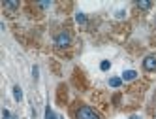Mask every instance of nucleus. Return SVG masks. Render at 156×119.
Masks as SVG:
<instances>
[{"instance_id":"7","label":"nucleus","mask_w":156,"mask_h":119,"mask_svg":"<svg viewBox=\"0 0 156 119\" xmlns=\"http://www.w3.org/2000/svg\"><path fill=\"white\" fill-rule=\"evenodd\" d=\"M75 21H77V23H79V25H83V27H85V25L88 23L87 15H85V13H81V12H77V13H75Z\"/></svg>"},{"instance_id":"12","label":"nucleus","mask_w":156,"mask_h":119,"mask_svg":"<svg viewBox=\"0 0 156 119\" xmlns=\"http://www.w3.org/2000/svg\"><path fill=\"white\" fill-rule=\"evenodd\" d=\"M32 76H34V80H38V66L32 68Z\"/></svg>"},{"instance_id":"9","label":"nucleus","mask_w":156,"mask_h":119,"mask_svg":"<svg viewBox=\"0 0 156 119\" xmlns=\"http://www.w3.org/2000/svg\"><path fill=\"white\" fill-rule=\"evenodd\" d=\"M109 85H111V87H120V85H122V78H111Z\"/></svg>"},{"instance_id":"14","label":"nucleus","mask_w":156,"mask_h":119,"mask_svg":"<svg viewBox=\"0 0 156 119\" xmlns=\"http://www.w3.org/2000/svg\"><path fill=\"white\" fill-rule=\"evenodd\" d=\"M152 25H154V28H156V15H154V19H152Z\"/></svg>"},{"instance_id":"4","label":"nucleus","mask_w":156,"mask_h":119,"mask_svg":"<svg viewBox=\"0 0 156 119\" xmlns=\"http://www.w3.org/2000/svg\"><path fill=\"white\" fill-rule=\"evenodd\" d=\"M136 8L141 13H147V12L152 9V2H149V0H139V2H136Z\"/></svg>"},{"instance_id":"6","label":"nucleus","mask_w":156,"mask_h":119,"mask_svg":"<svg viewBox=\"0 0 156 119\" xmlns=\"http://www.w3.org/2000/svg\"><path fill=\"white\" fill-rule=\"evenodd\" d=\"M137 78V72L136 70H126L124 74H122V80L124 81H132V80H136Z\"/></svg>"},{"instance_id":"1","label":"nucleus","mask_w":156,"mask_h":119,"mask_svg":"<svg viewBox=\"0 0 156 119\" xmlns=\"http://www.w3.org/2000/svg\"><path fill=\"white\" fill-rule=\"evenodd\" d=\"M72 117L73 119H102L98 110H94L88 104H81V102L72 106Z\"/></svg>"},{"instance_id":"8","label":"nucleus","mask_w":156,"mask_h":119,"mask_svg":"<svg viewBox=\"0 0 156 119\" xmlns=\"http://www.w3.org/2000/svg\"><path fill=\"white\" fill-rule=\"evenodd\" d=\"M13 96H15V102H21V100H23V91H21L19 85H15V87H13Z\"/></svg>"},{"instance_id":"10","label":"nucleus","mask_w":156,"mask_h":119,"mask_svg":"<svg viewBox=\"0 0 156 119\" xmlns=\"http://www.w3.org/2000/svg\"><path fill=\"white\" fill-rule=\"evenodd\" d=\"M100 68H102V70H109L111 68V62L109 61H102V62H100Z\"/></svg>"},{"instance_id":"13","label":"nucleus","mask_w":156,"mask_h":119,"mask_svg":"<svg viewBox=\"0 0 156 119\" xmlns=\"http://www.w3.org/2000/svg\"><path fill=\"white\" fill-rule=\"evenodd\" d=\"M152 102L156 104V91H154V95H152Z\"/></svg>"},{"instance_id":"3","label":"nucleus","mask_w":156,"mask_h":119,"mask_svg":"<svg viewBox=\"0 0 156 119\" xmlns=\"http://www.w3.org/2000/svg\"><path fill=\"white\" fill-rule=\"evenodd\" d=\"M141 66H143V70H145V72H149V74L156 72V53H149V55L143 59Z\"/></svg>"},{"instance_id":"5","label":"nucleus","mask_w":156,"mask_h":119,"mask_svg":"<svg viewBox=\"0 0 156 119\" xmlns=\"http://www.w3.org/2000/svg\"><path fill=\"white\" fill-rule=\"evenodd\" d=\"M19 2H2V8L6 9V12L8 13H12V12H17V9H19Z\"/></svg>"},{"instance_id":"11","label":"nucleus","mask_w":156,"mask_h":119,"mask_svg":"<svg viewBox=\"0 0 156 119\" xmlns=\"http://www.w3.org/2000/svg\"><path fill=\"white\" fill-rule=\"evenodd\" d=\"M45 115H47V119H57V117H55V113L51 112V108L47 106V110H45Z\"/></svg>"},{"instance_id":"2","label":"nucleus","mask_w":156,"mask_h":119,"mask_svg":"<svg viewBox=\"0 0 156 119\" xmlns=\"http://www.w3.org/2000/svg\"><path fill=\"white\" fill-rule=\"evenodd\" d=\"M53 42H55V47H57V49H70L72 44H73L72 32L66 30V28H62V30H58L57 34H55Z\"/></svg>"}]
</instances>
